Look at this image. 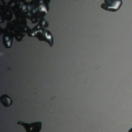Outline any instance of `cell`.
Returning a JSON list of instances; mask_svg holds the SVG:
<instances>
[{
  "label": "cell",
  "mask_w": 132,
  "mask_h": 132,
  "mask_svg": "<svg viewBox=\"0 0 132 132\" xmlns=\"http://www.w3.org/2000/svg\"><path fill=\"white\" fill-rule=\"evenodd\" d=\"M17 124L23 126L26 130V132H40L42 128L41 122H35L31 123H27L22 121H19L17 122Z\"/></svg>",
  "instance_id": "cell-2"
},
{
  "label": "cell",
  "mask_w": 132,
  "mask_h": 132,
  "mask_svg": "<svg viewBox=\"0 0 132 132\" xmlns=\"http://www.w3.org/2000/svg\"><path fill=\"white\" fill-rule=\"evenodd\" d=\"M0 101L5 107H8L11 106L13 103V101L10 97L6 94H3L1 96Z\"/></svg>",
  "instance_id": "cell-3"
},
{
  "label": "cell",
  "mask_w": 132,
  "mask_h": 132,
  "mask_svg": "<svg viewBox=\"0 0 132 132\" xmlns=\"http://www.w3.org/2000/svg\"><path fill=\"white\" fill-rule=\"evenodd\" d=\"M122 5V0H104L101 5V8L105 10L116 12L118 11Z\"/></svg>",
  "instance_id": "cell-1"
},
{
  "label": "cell",
  "mask_w": 132,
  "mask_h": 132,
  "mask_svg": "<svg viewBox=\"0 0 132 132\" xmlns=\"http://www.w3.org/2000/svg\"><path fill=\"white\" fill-rule=\"evenodd\" d=\"M128 132H132V128H130V129L128 130Z\"/></svg>",
  "instance_id": "cell-4"
}]
</instances>
